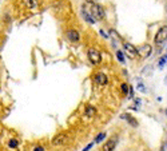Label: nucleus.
<instances>
[{
    "mask_svg": "<svg viewBox=\"0 0 167 151\" xmlns=\"http://www.w3.org/2000/svg\"><path fill=\"white\" fill-rule=\"evenodd\" d=\"M88 12L92 15V16H94L95 20H96V19H104V16H106L103 7H100L99 4H96V3H91Z\"/></svg>",
    "mask_w": 167,
    "mask_h": 151,
    "instance_id": "nucleus-1",
    "label": "nucleus"
},
{
    "mask_svg": "<svg viewBox=\"0 0 167 151\" xmlns=\"http://www.w3.org/2000/svg\"><path fill=\"white\" fill-rule=\"evenodd\" d=\"M87 55H88L90 61H91L92 64H95V66L100 64V61H102V54L98 50H95V48H90L88 52H87Z\"/></svg>",
    "mask_w": 167,
    "mask_h": 151,
    "instance_id": "nucleus-2",
    "label": "nucleus"
},
{
    "mask_svg": "<svg viewBox=\"0 0 167 151\" xmlns=\"http://www.w3.org/2000/svg\"><path fill=\"white\" fill-rule=\"evenodd\" d=\"M166 39H167V26L159 28V31H158L155 35L154 42H155V44H162V43H165Z\"/></svg>",
    "mask_w": 167,
    "mask_h": 151,
    "instance_id": "nucleus-3",
    "label": "nucleus"
},
{
    "mask_svg": "<svg viewBox=\"0 0 167 151\" xmlns=\"http://www.w3.org/2000/svg\"><path fill=\"white\" fill-rule=\"evenodd\" d=\"M123 47H124V51L126 54L128 55L131 59H135V58L139 56V52H138V48L134 47L132 44H130V43H123Z\"/></svg>",
    "mask_w": 167,
    "mask_h": 151,
    "instance_id": "nucleus-4",
    "label": "nucleus"
},
{
    "mask_svg": "<svg viewBox=\"0 0 167 151\" xmlns=\"http://www.w3.org/2000/svg\"><path fill=\"white\" fill-rule=\"evenodd\" d=\"M68 137H67L66 134H58L56 137H54V139H52V144L54 146H64V144L68 143Z\"/></svg>",
    "mask_w": 167,
    "mask_h": 151,
    "instance_id": "nucleus-5",
    "label": "nucleus"
},
{
    "mask_svg": "<svg viewBox=\"0 0 167 151\" xmlns=\"http://www.w3.org/2000/svg\"><path fill=\"white\" fill-rule=\"evenodd\" d=\"M139 52V56H143V58H148L151 55V52H153V48H151L150 44H143L140 48L138 50Z\"/></svg>",
    "mask_w": 167,
    "mask_h": 151,
    "instance_id": "nucleus-6",
    "label": "nucleus"
},
{
    "mask_svg": "<svg viewBox=\"0 0 167 151\" xmlns=\"http://www.w3.org/2000/svg\"><path fill=\"white\" fill-rule=\"evenodd\" d=\"M82 16H83V19H84L87 23H90V24H95V19H94V16H92L90 12L86 10L84 7H83V10H82Z\"/></svg>",
    "mask_w": 167,
    "mask_h": 151,
    "instance_id": "nucleus-7",
    "label": "nucleus"
},
{
    "mask_svg": "<svg viewBox=\"0 0 167 151\" xmlns=\"http://www.w3.org/2000/svg\"><path fill=\"white\" fill-rule=\"evenodd\" d=\"M67 36H68V39L71 42H74V43L79 42V39H80L79 32H78V31H75V30H70L68 32H67Z\"/></svg>",
    "mask_w": 167,
    "mask_h": 151,
    "instance_id": "nucleus-8",
    "label": "nucleus"
},
{
    "mask_svg": "<svg viewBox=\"0 0 167 151\" xmlns=\"http://www.w3.org/2000/svg\"><path fill=\"white\" fill-rule=\"evenodd\" d=\"M116 143H118V140L114 138V139H110L107 142L106 144H104L103 147H102V150H104V151H110V150H114L115 149V146H116Z\"/></svg>",
    "mask_w": 167,
    "mask_h": 151,
    "instance_id": "nucleus-9",
    "label": "nucleus"
},
{
    "mask_svg": "<svg viewBox=\"0 0 167 151\" xmlns=\"http://www.w3.org/2000/svg\"><path fill=\"white\" fill-rule=\"evenodd\" d=\"M95 80H96L99 84L106 86V84H107V76L104 75L103 72H98L96 75H95Z\"/></svg>",
    "mask_w": 167,
    "mask_h": 151,
    "instance_id": "nucleus-10",
    "label": "nucleus"
},
{
    "mask_svg": "<svg viewBox=\"0 0 167 151\" xmlns=\"http://www.w3.org/2000/svg\"><path fill=\"white\" fill-rule=\"evenodd\" d=\"M120 118L122 119H124V121H127L130 124L131 126H134V127H138V122L135 121L134 118H132V116H130V115H127V114H122V115H120Z\"/></svg>",
    "mask_w": 167,
    "mask_h": 151,
    "instance_id": "nucleus-11",
    "label": "nucleus"
},
{
    "mask_svg": "<svg viewBox=\"0 0 167 151\" xmlns=\"http://www.w3.org/2000/svg\"><path fill=\"white\" fill-rule=\"evenodd\" d=\"M166 66H167V54L165 55V56L160 58L159 61H158V67H159V68H165Z\"/></svg>",
    "mask_w": 167,
    "mask_h": 151,
    "instance_id": "nucleus-12",
    "label": "nucleus"
},
{
    "mask_svg": "<svg viewBox=\"0 0 167 151\" xmlns=\"http://www.w3.org/2000/svg\"><path fill=\"white\" fill-rule=\"evenodd\" d=\"M116 58H118V60L120 61V63H122V64H124L126 59H124V55L122 54V51H118V52H116Z\"/></svg>",
    "mask_w": 167,
    "mask_h": 151,
    "instance_id": "nucleus-13",
    "label": "nucleus"
},
{
    "mask_svg": "<svg viewBox=\"0 0 167 151\" xmlns=\"http://www.w3.org/2000/svg\"><path fill=\"white\" fill-rule=\"evenodd\" d=\"M104 138H106V132H100V134L96 137V139H95V143H100Z\"/></svg>",
    "mask_w": 167,
    "mask_h": 151,
    "instance_id": "nucleus-14",
    "label": "nucleus"
},
{
    "mask_svg": "<svg viewBox=\"0 0 167 151\" xmlns=\"http://www.w3.org/2000/svg\"><path fill=\"white\" fill-rule=\"evenodd\" d=\"M94 114H95V109H94V107H91V106H88V107H87V110H86V115L92 116Z\"/></svg>",
    "mask_w": 167,
    "mask_h": 151,
    "instance_id": "nucleus-15",
    "label": "nucleus"
},
{
    "mask_svg": "<svg viewBox=\"0 0 167 151\" xmlns=\"http://www.w3.org/2000/svg\"><path fill=\"white\" fill-rule=\"evenodd\" d=\"M17 144H19V143H17V140H16V139H11V140H10V143H8V146H10L11 149H16Z\"/></svg>",
    "mask_w": 167,
    "mask_h": 151,
    "instance_id": "nucleus-16",
    "label": "nucleus"
},
{
    "mask_svg": "<svg viewBox=\"0 0 167 151\" xmlns=\"http://www.w3.org/2000/svg\"><path fill=\"white\" fill-rule=\"evenodd\" d=\"M110 36H114V38H115L116 40H119V42L122 40V39L119 38V35H118V33H116V31H114V30H111V31H110Z\"/></svg>",
    "mask_w": 167,
    "mask_h": 151,
    "instance_id": "nucleus-17",
    "label": "nucleus"
},
{
    "mask_svg": "<svg viewBox=\"0 0 167 151\" xmlns=\"http://www.w3.org/2000/svg\"><path fill=\"white\" fill-rule=\"evenodd\" d=\"M38 4V2H36V0H27V5H28V7H35V5Z\"/></svg>",
    "mask_w": 167,
    "mask_h": 151,
    "instance_id": "nucleus-18",
    "label": "nucleus"
},
{
    "mask_svg": "<svg viewBox=\"0 0 167 151\" xmlns=\"http://www.w3.org/2000/svg\"><path fill=\"white\" fill-rule=\"evenodd\" d=\"M122 90H123L124 94H128V87H127V84H126V83H123V84H122Z\"/></svg>",
    "mask_w": 167,
    "mask_h": 151,
    "instance_id": "nucleus-19",
    "label": "nucleus"
},
{
    "mask_svg": "<svg viewBox=\"0 0 167 151\" xmlns=\"http://www.w3.org/2000/svg\"><path fill=\"white\" fill-rule=\"evenodd\" d=\"M139 90H140V91H146V88H144V84H142L140 82H139Z\"/></svg>",
    "mask_w": 167,
    "mask_h": 151,
    "instance_id": "nucleus-20",
    "label": "nucleus"
},
{
    "mask_svg": "<svg viewBox=\"0 0 167 151\" xmlns=\"http://www.w3.org/2000/svg\"><path fill=\"white\" fill-rule=\"evenodd\" d=\"M128 95H130V98H132V96H134V90H132V88H130Z\"/></svg>",
    "mask_w": 167,
    "mask_h": 151,
    "instance_id": "nucleus-21",
    "label": "nucleus"
},
{
    "mask_svg": "<svg viewBox=\"0 0 167 151\" xmlns=\"http://www.w3.org/2000/svg\"><path fill=\"white\" fill-rule=\"evenodd\" d=\"M91 147H92V143H90V144H88V146H86V149H84V151H88L90 149H91Z\"/></svg>",
    "mask_w": 167,
    "mask_h": 151,
    "instance_id": "nucleus-22",
    "label": "nucleus"
},
{
    "mask_svg": "<svg viewBox=\"0 0 167 151\" xmlns=\"http://www.w3.org/2000/svg\"><path fill=\"white\" fill-rule=\"evenodd\" d=\"M44 149L43 147H40V146H38V147H35V151H43Z\"/></svg>",
    "mask_w": 167,
    "mask_h": 151,
    "instance_id": "nucleus-23",
    "label": "nucleus"
},
{
    "mask_svg": "<svg viewBox=\"0 0 167 151\" xmlns=\"http://www.w3.org/2000/svg\"><path fill=\"white\" fill-rule=\"evenodd\" d=\"M165 83H166V84H167V75H166V78H165Z\"/></svg>",
    "mask_w": 167,
    "mask_h": 151,
    "instance_id": "nucleus-24",
    "label": "nucleus"
},
{
    "mask_svg": "<svg viewBox=\"0 0 167 151\" xmlns=\"http://www.w3.org/2000/svg\"><path fill=\"white\" fill-rule=\"evenodd\" d=\"M165 114H166V116H167V109H166V111H165Z\"/></svg>",
    "mask_w": 167,
    "mask_h": 151,
    "instance_id": "nucleus-25",
    "label": "nucleus"
}]
</instances>
